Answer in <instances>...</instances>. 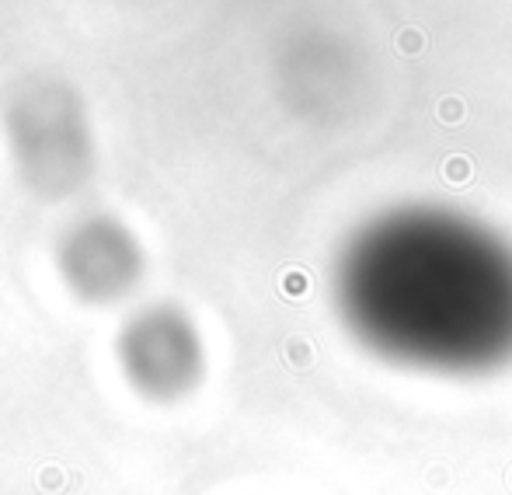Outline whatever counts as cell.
I'll return each instance as SVG.
<instances>
[{"label":"cell","instance_id":"1","mask_svg":"<svg viewBox=\"0 0 512 495\" xmlns=\"http://www.w3.org/2000/svg\"><path fill=\"white\" fill-rule=\"evenodd\" d=\"M356 335L418 370H488L512 356V251L443 213H398L345 265Z\"/></svg>","mask_w":512,"mask_h":495},{"label":"cell","instance_id":"2","mask_svg":"<svg viewBox=\"0 0 512 495\" xmlns=\"http://www.w3.org/2000/svg\"><path fill=\"white\" fill-rule=\"evenodd\" d=\"M119 360L129 384L150 401L185 398L196 391L206 370L196 328L175 311H150L129 325Z\"/></svg>","mask_w":512,"mask_h":495},{"label":"cell","instance_id":"3","mask_svg":"<svg viewBox=\"0 0 512 495\" xmlns=\"http://www.w3.org/2000/svg\"><path fill=\"white\" fill-rule=\"evenodd\" d=\"M70 276L95 297H112L136 279V251L108 227H88L70 245Z\"/></svg>","mask_w":512,"mask_h":495}]
</instances>
